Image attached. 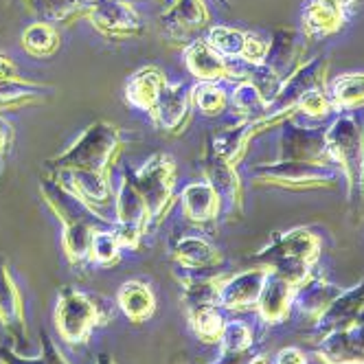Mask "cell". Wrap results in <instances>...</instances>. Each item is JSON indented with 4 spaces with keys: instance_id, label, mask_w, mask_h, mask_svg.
Instances as JSON below:
<instances>
[{
    "instance_id": "41",
    "label": "cell",
    "mask_w": 364,
    "mask_h": 364,
    "mask_svg": "<svg viewBox=\"0 0 364 364\" xmlns=\"http://www.w3.org/2000/svg\"><path fill=\"white\" fill-rule=\"evenodd\" d=\"M16 80H18L16 64L7 55H0V86H7V84H11Z\"/></svg>"
},
{
    "instance_id": "32",
    "label": "cell",
    "mask_w": 364,
    "mask_h": 364,
    "mask_svg": "<svg viewBox=\"0 0 364 364\" xmlns=\"http://www.w3.org/2000/svg\"><path fill=\"white\" fill-rule=\"evenodd\" d=\"M244 38H246V33L232 29V27H213L209 31L206 42L228 60V58H242Z\"/></svg>"
},
{
    "instance_id": "30",
    "label": "cell",
    "mask_w": 364,
    "mask_h": 364,
    "mask_svg": "<svg viewBox=\"0 0 364 364\" xmlns=\"http://www.w3.org/2000/svg\"><path fill=\"white\" fill-rule=\"evenodd\" d=\"M232 106L246 119H259L268 114V101L259 92V88L250 82H240L232 92Z\"/></svg>"
},
{
    "instance_id": "28",
    "label": "cell",
    "mask_w": 364,
    "mask_h": 364,
    "mask_svg": "<svg viewBox=\"0 0 364 364\" xmlns=\"http://www.w3.org/2000/svg\"><path fill=\"white\" fill-rule=\"evenodd\" d=\"M22 46L36 58H48L60 48V33L46 22H36L22 33Z\"/></svg>"
},
{
    "instance_id": "36",
    "label": "cell",
    "mask_w": 364,
    "mask_h": 364,
    "mask_svg": "<svg viewBox=\"0 0 364 364\" xmlns=\"http://www.w3.org/2000/svg\"><path fill=\"white\" fill-rule=\"evenodd\" d=\"M270 53V44L255 33H246L244 38V48H242V60L252 64V66H264Z\"/></svg>"
},
{
    "instance_id": "34",
    "label": "cell",
    "mask_w": 364,
    "mask_h": 364,
    "mask_svg": "<svg viewBox=\"0 0 364 364\" xmlns=\"http://www.w3.org/2000/svg\"><path fill=\"white\" fill-rule=\"evenodd\" d=\"M220 343L222 351H246L252 345V329L242 321H230L224 325Z\"/></svg>"
},
{
    "instance_id": "16",
    "label": "cell",
    "mask_w": 364,
    "mask_h": 364,
    "mask_svg": "<svg viewBox=\"0 0 364 364\" xmlns=\"http://www.w3.org/2000/svg\"><path fill=\"white\" fill-rule=\"evenodd\" d=\"M60 182L70 193L80 196L84 202H88L92 209H95V204H106L112 193L106 173H99V171H86V169L60 171Z\"/></svg>"
},
{
    "instance_id": "45",
    "label": "cell",
    "mask_w": 364,
    "mask_h": 364,
    "mask_svg": "<svg viewBox=\"0 0 364 364\" xmlns=\"http://www.w3.org/2000/svg\"><path fill=\"white\" fill-rule=\"evenodd\" d=\"M250 364H270V362H268L266 358H255V360H252Z\"/></svg>"
},
{
    "instance_id": "39",
    "label": "cell",
    "mask_w": 364,
    "mask_h": 364,
    "mask_svg": "<svg viewBox=\"0 0 364 364\" xmlns=\"http://www.w3.org/2000/svg\"><path fill=\"white\" fill-rule=\"evenodd\" d=\"M42 358L46 360V364H68L64 360V355L60 353V349L55 347V343L50 341V338L46 333H42Z\"/></svg>"
},
{
    "instance_id": "13",
    "label": "cell",
    "mask_w": 364,
    "mask_h": 364,
    "mask_svg": "<svg viewBox=\"0 0 364 364\" xmlns=\"http://www.w3.org/2000/svg\"><path fill=\"white\" fill-rule=\"evenodd\" d=\"M0 323H3L14 341H27V329H24V309L22 299L16 283L9 274L5 259L0 257Z\"/></svg>"
},
{
    "instance_id": "8",
    "label": "cell",
    "mask_w": 364,
    "mask_h": 364,
    "mask_svg": "<svg viewBox=\"0 0 364 364\" xmlns=\"http://www.w3.org/2000/svg\"><path fill=\"white\" fill-rule=\"evenodd\" d=\"M90 20L95 27L106 36H136L143 31L139 14L123 0H92Z\"/></svg>"
},
{
    "instance_id": "25",
    "label": "cell",
    "mask_w": 364,
    "mask_h": 364,
    "mask_svg": "<svg viewBox=\"0 0 364 364\" xmlns=\"http://www.w3.org/2000/svg\"><path fill=\"white\" fill-rule=\"evenodd\" d=\"M171 252L182 268H211L220 259V252L215 250L213 244L196 235H185L176 240L171 246Z\"/></svg>"
},
{
    "instance_id": "31",
    "label": "cell",
    "mask_w": 364,
    "mask_h": 364,
    "mask_svg": "<svg viewBox=\"0 0 364 364\" xmlns=\"http://www.w3.org/2000/svg\"><path fill=\"white\" fill-rule=\"evenodd\" d=\"M191 101L204 114H220L226 108V92L215 82H200L191 90Z\"/></svg>"
},
{
    "instance_id": "27",
    "label": "cell",
    "mask_w": 364,
    "mask_h": 364,
    "mask_svg": "<svg viewBox=\"0 0 364 364\" xmlns=\"http://www.w3.org/2000/svg\"><path fill=\"white\" fill-rule=\"evenodd\" d=\"M331 103L345 110L364 106V73H347L338 77L331 84Z\"/></svg>"
},
{
    "instance_id": "19",
    "label": "cell",
    "mask_w": 364,
    "mask_h": 364,
    "mask_svg": "<svg viewBox=\"0 0 364 364\" xmlns=\"http://www.w3.org/2000/svg\"><path fill=\"white\" fill-rule=\"evenodd\" d=\"M182 211L191 222H211L218 218L222 204L209 182H191L182 189Z\"/></svg>"
},
{
    "instance_id": "9",
    "label": "cell",
    "mask_w": 364,
    "mask_h": 364,
    "mask_svg": "<svg viewBox=\"0 0 364 364\" xmlns=\"http://www.w3.org/2000/svg\"><path fill=\"white\" fill-rule=\"evenodd\" d=\"M266 277H268V270L264 268L235 274L232 279L222 283V288L218 292V303L224 309H235V311L257 305L259 294H262V288L266 283Z\"/></svg>"
},
{
    "instance_id": "14",
    "label": "cell",
    "mask_w": 364,
    "mask_h": 364,
    "mask_svg": "<svg viewBox=\"0 0 364 364\" xmlns=\"http://www.w3.org/2000/svg\"><path fill=\"white\" fill-rule=\"evenodd\" d=\"M362 309H364V279L349 292H341V296L318 316V333L325 338L331 331L345 329L347 325H351V321Z\"/></svg>"
},
{
    "instance_id": "15",
    "label": "cell",
    "mask_w": 364,
    "mask_h": 364,
    "mask_svg": "<svg viewBox=\"0 0 364 364\" xmlns=\"http://www.w3.org/2000/svg\"><path fill=\"white\" fill-rule=\"evenodd\" d=\"M343 0H307L303 7L305 31L311 38H325L338 31L345 22Z\"/></svg>"
},
{
    "instance_id": "2",
    "label": "cell",
    "mask_w": 364,
    "mask_h": 364,
    "mask_svg": "<svg viewBox=\"0 0 364 364\" xmlns=\"http://www.w3.org/2000/svg\"><path fill=\"white\" fill-rule=\"evenodd\" d=\"M318 250L321 240L314 232L307 228H292L288 232H277L272 242L257 255V259H262L272 268V272L296 285L307 279Z\"/></svg>"
},
{
    "instance_id": "33",
    "label": "cell",
    "mask_w": 364,
    "mask_h": 364,
    "mask_svg": "<svg viewBox=\"0 0 364 364\" xmlns=\"http://www.w3.org/2000/svg\"><path fill=\"white\" fill-rule=\"evenodd\" d=\"M121 244L114 235V230H97L90 244V259L99 266H112L119 262Z\"/></svg>"
},
{
    "instance_id": "44",
    "label": "cell",
    "mask_w": 364,
    "mask_h": 364,
    "mask_svg": "<svg viewBox=\"0 0 364 364\" xmlns=\"http://www.w3.org/2000/svg\"><path fill=\"white\" fill-rule=\"evenodd\" d=\"M97 364H114V362H112L106 353H101V355H99V360H97Z\"/></svg>"
},
{
    "instance_id": "10",
    "label": "cell",
    "mask_w": 364,
    "mask_h": 364,
    "mask_svg": "<svg viewBox=\"0 0 364 364\" xmlns=\"http://www.w3.org/2000/svg\"><path fill=\"white\" fill-rule=\"evenodd\" d=\"M204 173H206V182L215 189L220 204L226 206V209L240 211L242 209V185H240V176L232 167V163L220 159L213 151L206 156L204 161Z\"/></svg>"
},
{
    "instance_id": "11",
    "label": "cell",
    "mask_w": 364,
    "mask_h": 364,
    "mask_svg": "<svg viewBox=\"0 0 364 364\" xmlns=\"http://www.w3.org/2000/svg\"><path fill=\"white\" fill-rule=\"evenodd\" d=\"M294 299V285L290 281H285L283 277H279L277 272L268 270L266 283L262 288V294H259L257 307L259 314L266 323H283L288 318V311Z\"/></svg>"
},
{
    "instance_id": "3",
    "label": "cell",
    "mask_w": 364,
    "mask_h": 364,
    "mask_svg": "<svg viewBox=\"0 0 364 364\" xmlns=\"http://www.w3.org/2000/svg\"><path fill=\"white\" fill-rule=\"evenodd\" d=\"M119 132L110 123H95L90 125L82 139L73 147H68L62 156L48 161V169L53 171H68V169H86V171H99L106 173L114 154L119 149Z\"/></svg>"
},
{
    "instance_id": "22",
    "label": "cell",
    "mask_w": 364,
    "mask_h": 364,
    "mask_svg": "<svg viewBox=\"0 0 364 364\" xmlns=\"http://www.w3.org/2000/svg\"><path fill=\"white\" fill-rule=\"evenodd\" d=\"M165 84H167L165 75L159 68L149 66L129 77V82L125 86V97L134 108L151 112L154 103L159 101V95L165 88Z\"/></svg>"
},
{
    "instance_id": "6",
    "label": "cell",
    "mask_w": 364,
    "mask_h": 364,
    "mask_svg": "<svg viewBox=\"0 0 364 364\" xmlns=\"http://www.w3.org/2000/svg\"><path fill=\"white\" fill-rule=\"evenodd\" d=\"M101 323L97 301L88 294L75 290V288H62L58 296V309H55V325L60 329V336L68 343H84L92 327Z\"/></svg>"
},
{
    "instance_id": "38",
    "label": "cell",
    "mask_w": 364,
    "mask_h": 364,
    "mask_svg": "<svg viewBox=\"0 0 364 364\" xmlns=\"http://www.w3.org/2000/svg\"><path fill=\"white\" fill-rule=\"evenodd\" d=\"M255 360L252 349L246 351H222V355L211 364H250Z\"/></svg>"
},
{
    "instance_id": "17",
    "label": "cell",
    "mask_w": 364,
    "mask_h": 364,
    "mask_svg": "<svg viewBox=\"0 0 364 364\" xmlns=\"http://www.w3.org/2000/svg\"><path fill=\"white\" fill-rule=\"evenodd\" d=\"M147 222H149V211L145 198L141 196L132 173H125L117 196V226L134 228L143 232Z\"/></svg>"
},
{
    "instance_id": "37",
    "label": "cell",
    "mask_w": 364,
    "mask_h": 364,
    "mask_svg": "<svg viewBox=\"0 0 364 364\" xmlns=\"http://www.w3.org/2000/svg\"><path fill=\"white\" fill-rule=\"evenodd\" d=\"M80 9V0H38V11L46 20H64Z\"/></svg>"
},
{
    "instance_id": "42",
    "label": "cell",
    "mask_w": 364,
    "mask_h": 364,
    "mask_svg": "<svg viewBox=\"0 0 364 364\" xmlns=\"http://www.w3.org/2000/svg\"><path fill=\"white\" fill-rule=\"evenodd\" d=\"M0 362L3 364H46L44 358H20L7 347H0Z\"/></svg>"
},
{
    "instance_id": "29",
    "label": "cell",
    "mask_w": 364,
    "mask_h": 364,
    "mask_svg": "<svg viewBox=\"0 0 364 364\" xmlns=\"http://www.w3.org/2000/svg\"><path fill=\"white\" fill-rule=\"evenodd\" d=\"M189 321H191L193 331L202 338L204 343L220 341L224 325H226L218 305H204V307H198V309L189 311Z\"/></svg>"
},
{
    "instance_id": "23",
    "label": "cell",
    "mask_w": 364,
    "mask_h": 364,
    "mask_svg": "<svg viewBox=\"0 0 364 364\" xmlns=\"http://www.w3.org/2000/svg\"><path fill=\"white\" fill-rule=\"evenodd\" d=\"M325 149V134L307 132L303 127H290L283 136V161H309L321 163Z\"/></svg>"
},
{
    "instance_id": "18",
    "label": "cell",
    "mask_w": 364,
    "mask_h": 364,
    "mask_svg": "<svg viewBox=\"0 0 364 364\" xmlns=\"http://www.w3.org/2000/svg\"><path fill=\"white\" fill-rule=\"evenodd\" d=\"M185 62L200 82H218L228 77V60L206 40H198L187 48Z\"/></svg>"
},
{
    "instance_id": "1",
    "label": "cell",
    "mask_w": 364,
    "mask_h": 364,
    "mask_svg": "<svg viewBox=\"0 0 364 364\" xmlns=\"http://www.w3.org/2000/svg\"><path fill=\"white\" fill-rule=\"evenodd\" d=\"M42 193L64 224V250L68 259L73 264H82L84 259L90 257V244L99 224L95 209L55 180H44Z\"/></svg>"
},
{
    "instance_id": "40",
    "label": "cell",
    "mask_w": 364,
    "mask_h": 364,
    "mask_svg": "<svg viewBox=\"0 0 364 364\" xmlns=\"http://www.w3.org/2000/svg\"><path fill=\"white\" fill-rule=\"evenodd\" d=\"M274 364H307L305 353L296 347H285L277 353Z\"/></svg>"
},
{
    "instance_id": "5",
    "label": "cell",
    "mask_w": 364,
    "mask_h": 364,
    "mask_svg": "<svg viewBox=\"0 0 364 364\" xmlns=\"http://www.w3.org/2000/svg\"><path fill=\"white\" fill-rule=\"evenodd\" d=\"M132 178L141 196L145 198L149 220H159L165 213L173 191V180H176L173 159L169 154H154L136 173H132Z\"/></svg>"
},
{
    "instance_id": "12",
    "label": "cell",
    "mask_w": 364,
    "mask_h": 364,
    "mask_svg": "<svg viewBox=\"0 0 364 364\" xmlns=\"http://www.w3.org/2000/svg\"><path fill=\"white\" fill-rule=\"evenodd\" d=\"M189 108L191 92L182 84H165V88L159 95V101L151 108V117L167 132H176L189 117Z\"/></svg>"
},
{
    "instance_id": "21",
    "label": "cell",
    "mask_w": 364,
    "mask_h": 364,
    "mask_svg": "<svg viewBox=\"0 0 364 364\" xmlns=\"http://www.w3.org/2000/svg\"><path fill=\"white\" fill-rule=\"evenodd\" d=\"M338 296H341V288H336L333 283H327L323 279H305L301 288L294 290L292 303L301 314L321 316Z\"/></svg>"
},
{
    "instance_id": "20",
    "label": "cell",
    "mask_w": 364,
    "mask_h": 364,
    "mask_svg": "<svg viewBox=\"0 0 364 364\" xmlns=\"http://www.w3.org/2000/svg\"><path fill=\"white\" fill-rule=\"evenodd\" d=\"M209 22L202 0H176V5L163 14V27L171 36H189Z\"/></svg>"
},
{
    "instance_id": "24",
    "label": "cell",
    "mask_w": 364,
    "mask_h": 364,
    "mask_svg": "<svg viewBox=\"0 0 364 364\" xmlns=\"http://www.w3.org/2000/svg\"><path fill=\"white\" fill-rule=\"evenodd\" d=\"M119 307L132 323H145L156 309V299L147 283L127 281L119 290Z\"/></svg>"
},
{
    "instance_id": "7",
    "label": "cell",
    "mask_w": 364,
    "mask_h": 364,
    "mask_svg": "<svg viewBox=\"0 0 364 364\" xmlns=\"http://www.w3.org/2000/svg\"><path fill=\"white\" fill-rule=\"evenodd\" d=\"M252 176L268 185L281 187H323L338 180V171L331 165L309 163V161H281L272 165H257Z\"/></svg>"
},
{
    "instance_id": "26",
    "label": "cell",
    "mask_w": 364,
    "mask_h": 364,
    "mask_svg": "<svg viewBox=\"0 0 364 364\" xmlns=\"http://www.w3.org/2000/svg\"><path fill=\"white\" fill-rule=\"evenodd\" d=\"M318 353L327 364H364V347L355 345L345 329L327 333Z\"/></svg>"
},
{
    "instance_id": "4",
    "label": "cell",
    "mask_w": 364,
    "mask_h": 364,
    "mask_svg": "<svg viewBox=\"0 0 364 364\" xmlns=\"http://www.w3.org/2000/svg\"><path fill=\"white\" fill-rule=\"evenodd\" d=\"M325 149L329 159L343 169L349 198L364 196V132L353 117H341L325 132Z\"/></svg>"
},
{
    "instance_id": "35",
    "label": "cell",
    "mask_w": 364,
    "mask_h": 364,
    "mask_svg": "<svg viewBox=\"0 0 364 364\" xmlns=\"http://www.w3.org/2000/svg\"><path fill=\"white\" fill-rule=\"evenodd\" d=\"M296 106H299V110H303L309 117H325L333 108V103L321 88L314 86V88H309V90H305L301 95V99L296 101Z\"/></svg>"
},
{
    "instance_id": "43",
    "label": "cell",
    "mask_w": 364,
    "mask_h": 364,
    "mask_svg": "<svg viewBox=\"0 0 364 364\" xmlns=\"http://www.w3.org/2000/svg\"><path fill=\"white\" fill-rule=\"evenodd\" d=\"M11 139H14V129L11 125L0 117V154H3L9 145H11Z\"/></svg>"
}]
</instances>
